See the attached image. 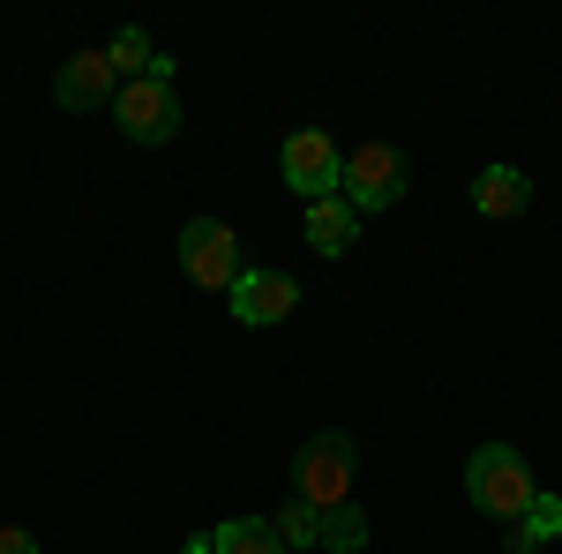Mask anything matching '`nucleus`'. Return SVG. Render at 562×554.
<instances>
[{
  "mask_svg": "<svg viewBox=\"0 0 562 554\" xmlns=\"http://www.w3.org/2000/svg\"><path fill=\"white\" fill-rule=\"evenodd\" d=\"M465 502L480 517H495V524H518L532 502H540V479L525 465V450L510 442H480L473 457H465Z\"/></svg>",
  "mask_w": 562,
  "mask_h": 554,
  "instance_id": "obj_1",
  "label": "nucleus"
},
{
  "mask_svg": "<svg viewBox=\"0 0 562 554\" xmlns=\"http://www.w3.org/2000/svg\"><path fill=\"white\" fill-rule=\"evenodd\" d=\"M352 472H360L352 434L323 427V434H307L301 457H293V495H301V502H315V510H338V502H352Z\"/></svg>",
  "mask_w": 562,
  "mask_h": 554,
  "instance_id": "obj_2",
  "label": "nucleus"
},
{
  "mask_svg": "<svg viewBox=\"0 0 562 554\" xmlns=\"http://www.w3.org/2000/svg\"><path fill=\"white\" fill-rule=\"evenodd\" d=\"M180 270L203 293H233L240 285V240H233V225L225 217H188L180 225Z\"/></svg>",
  "mask_w": 562,
  "mask_h": 554,
  "instance_id": "obj_3",
  "label": "nucleus"
},
{
  "mask_svg": "<svg viewBox=\"0 0 562 554\" xmlns=\"http://www.w3.org/2000/svg\"><path fill=\"white\" fill-rule=\"evenodd\" d=\"M278 172H285V188H293V195L323 203V195H338V188H346V150H338L323 128H293V135H285V150H278Z\"/></svg>",
  "mask_w": 562,
  "mask_h": 554,
  "instance_id": "obj_4",
  "label": "nucleus"
},
{
  "mask_svg": "<svg viewBox=\"0 0 562 554\" xmlns=\"http://www.w3.org/2000/svg\"><path fill=\"white\" fill-rule=\"evenodd\" d=\"M113 121H121V135H128V143L158 150V143H173V135H180V90L158 83V76L121 83V98H113Z\"/></svg>",
  "mask_w": 562,
  "mask_h": 554,
  "instance_id": "obj_5",
  "label": "nucleus"
},
{
  "mask_svg": "<svg viewBox=\"0 0 562 554\" xmlns=\"http://www.w3.org/2000/svg\"><path fill=\"white\" fill-rule=\"evenodd\" d=\"M405 150H397V143H360V150H352L346 158V188H338V195H346L352 211H390V203H405Z\"/></svg>",
  "mask_w": 562,
  "mask_h": 554,
  "instance_id": "obj_6",
  "label": "nucleus"
},
{
  "mask_svg": "<svg viewBox=\"0 0 562 554\" xmlns=\"http://www.w3.org/2000/svg\"><path fill=\"white\" fill-rule=\"evenodd\" d=\"M293 307H301V278H293V270H240V285H233V315H240L248 330L285 323Z\"/></svg>",
  "mask_w": 562,
  "mask_h": 554,
  "instance_id": "obj_7",
  "label": "nucleus"
},
{
  "mask_svg": "<svg viewBox=\"0 0 562 554\" xmlns=\"http://www.w3.org/2000/svg\"><path fill=\"white\" fill-rule=\"evenodd\" d=\"M53 98H60L68 113L113 105V98H121V68H113L105 53H76V60H60V76H53Z\"/></svg>",
  "mask_w": 562,
  "mask_h": 554,
  "instance_id": "obj_8",
  "label": "nucleus"
},
{
  "mask_svg": "<svg viewBox=\"0 0 562 554\" xmlns=\"http://www.w3.org/2000/svg\"><path fill=\"white\" fill-rule=\"evenodd\" d=\"M352 240H360V211H352L346 195L307 203V248H315V256H346Z\"/></svg>",
  "mask_w": 562,
  "mask_h": 554,
  "instance_id": "obj_9",
  "label": "nucleus"
},
{
  "mask_svg": "<svg viewBox=\"0 0 562 554\" xmlns=\"http://www.w3.org/2000/svg\"><path fill=\"white\" fill-rule=\"evenodd\" d=\"M525 203H532V180H525L518 166H487L473 180V211L480 217H518Z\"/></svg>",
  "mask_w": 562,
  "mask_h": 554,
  "instance_id": "obj_10",
  "label": "nucleus"
},
{
  "mask_svg": "<svg viewBox=\"0 0 562 554\" xmlns=\"http://www.w3.org/2000/svg\"><path fill=\"white\" fill-rule=\"evenodd\" d=\"M211 554H285V540L270 517H225L211 532Z\"/></svg>",
  "mask_w": 562,
  "mask_h": 554,
  "instance_id": "obj_11",
  "label": "nucleus"
},
{
  "mask_svg": "<svg viewBox=\"0 0 562 554\" xmlns=\"http://www.w3.org/2000/svg\"><path fill=\"white\" fill-rule=\"evenodd\" d=\"M548 540H562V495H548V487H540V502L510 524V554H540Z\"/></svg>",
  "mask_w": 562,
  "mask_h": 554,
  "instance_id": "obj_12",
  "label": "nucleus"
},
{
  "mask_svg": "<svg viewBox=\"0 0 562 554\" xmlns=\"http://www.w3.org/2000/svg\"><path fill=\"white\" fill-rule=\"evenodd\" d=\"M368 540H375V524H368V510H360V502L323 510V547H330V554H360Z\"/></svg>",
  "mask_w": 562,
  "mask_h": 554,
  "instance_id": "obj_13",
  "label": "nucleus"
},
{
  "mask_svg": "<svg viewBox=\"0 0 562 554\" xmlns=\"http://www.w3.org/2000/svg\"><path fill=\"white\" fill-rule=\"evenodd\" d=\"M270 524H278V540H285V547H323V510L301 502V495H285Z\"/></svg>",
  "mask_w": 562,
  "mask_h": 554,
  "instance_id": "obj_14",
  "label": "nucleus"
},
{
  "mask_svg": "<svg viewBox=\"0 0 562 554\" xmlns=\"http://www.w3.org/2000/svg\"><path fill=\"white\" fill-rule=\"evenodd\" d=\"M105 60H113V68H121V76H128V83H143V76H150V68H158V53H150V38H143V23H128V31H121V38L105 45Z\"/></svg>",
  "mask_w": 562,
  "mask_h": 554,
  "instance_id": "obj_15",
  "label": "nucleus"
},
{
  "mask_svg": "<svg viewBox=\"0 0 562 554\" xmlns=\"http://www.w3.org/2000/svg\"><path fill=\"white\" fill-rule=\"evenodd\" d=\"M0 554H38V540H31L23 524H8V532H0Z\"/></svg>",
  "mask_w": 562,
  "mask_h": 554,
  "instance_id": "obj_16",
  "label": "nucleus"
},
{
  "mask_svg": "<svg viewBox=\"0 0 562 554\" xmlns=\"http://www.w3.org/2000/svg\"><path fill=\"white\" fill-rule=\"evenodd\" d=\"M180 554H211V540H195V547H180Z\"/></svg>",
  "mask_w": 562,
  "mask_h": 554,
  "instance_id": "obj_17",
  "label": "nucleus"
}]
</instances>
